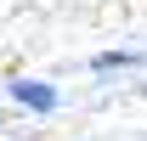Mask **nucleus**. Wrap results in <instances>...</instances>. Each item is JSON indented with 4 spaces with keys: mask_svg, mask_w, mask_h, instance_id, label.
<instances>
[{
    "mask_svg": "<svg viewBox=\"0 0 147 141\" xmlns=\"http://www.w3.org/2000/svg\"><path fill=\"white\" fill-rule=\"evenodd\" d=\"M0 124H6V113H0Z\"/></svg>",
    "mask_w": 147,
    "mask_h": 141,
    "instance_id": "nucleus-3",
    "label": "nucleus"
},
{
    "mask_svg": "<svg viewBox=\"0 0 147 141\" xmlns=\"http://www.w3.org/2000/svg\"><path fill=\"white\" fill-rule=\"evenodd\" d=\"M142 51H96L91 56V73H119V68H136Z\"/></svg>",
    "mask_w": 147,
    "mask_h": 141,
    "instance_id": "nucleus-2",
    "label": "nucleus"
},
{
    "mask_svg": "<svg viewBox=\"0 0 147 141\" xmlns=\"http://www.w3.org/2000/svg\"><path fill=\"white\" fill-rule=\"evenodd\" d=\"M6 102L11 107H23V113H57L62 107V90L57 85H45V79H6Z\"/></svg>",
    "mask_w": 147,
    "mask_h": 141,
    "instance_id": "nucleus-1",
    "label": "nucleus"
}]
</instances>
